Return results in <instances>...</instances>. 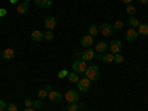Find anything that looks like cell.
I'll return each instance as SVG.
<instances>
[{
  "mask_svg": "<svg viewBox=\"0 0 148 111\" xmlns=\"http://www.w3.org/2000/svg\"><path fill=\"white\" fill-rule=\"evenodd\" d=\"M84 73H86V77H88L90 82L99 79V68H98L96 65H90V67H88Z\"/></svg>",
  "mask_w": 148,
  "mask_h": 111,
  "instance_id": "1",
  "label": "cell"
},
{
  "mask_svg": "<svg viewBox=\"0 0 148 111\" xmlns=\"http://www.w3.org/2000/svg\"><path fill=\"white\" fill-rule=\"evenodd\" d=\"M64 99L68 102V104H77L79 101V92L73 90V89H68L64 95Z\"/></svg>",
  "mask_w": 148,
  "mask_h": 111,
  "instance_id": "2",
  "label": "cell"
},
{
  "mask_svg": "<svg viewBox=\"0 0 148 111\" xmlns=\"http://www.w3.org/2000/svg\"><path fill=\"white\" fill-rule=\"evenodd\" d=\"M86 68H88V67H86V61H83L82 58H77L73 62V71L74 73H84Z\"/></svg>",
  "mask_w": 148,
  "mask_h": 111,
  "instance_id": "3",
  "label": "cell"
},
{
  "mask_svg": "<svg viewBox=\"0 0 148 111\" xmlns=\"http://www.w3.org/2000/svg\"><path fill=\"white\" fill-rule=\"evenodd\" d=\"M90 83H92V82H90L88 77L80 79V80L77 82V88H79L80 92H88V90L90 89Z\"/></svg>",
  "mask_w": 148,
  "mask_h": 111,
  "instance_id": "4",
  "label": "cell"
},
{
  "mask_svg": "<svg viewBox=\"0 0 148 111\" xmlns=\"http://www.w3.org/2000/svg\"><path fill=\"white\" fill-rule=\"evenodd\" d=\"M110 45V49L108 51L111 52V53H120L121 52V47H123V45H121V42H119V40H113L111 43H108Z\"/></svg>",
  "mask_w": 148,
  "mask_h": 111,
  "instance_id": "5",
  "label": "cell"
},
{
  "mask_svg": "<svg viewBox=\"0 0 148 111\" xmlns=\"http://www.w3.org/2000/svg\"><path fill=\"white\" fill-rule=\"evenodd\" d=\"M47 98H49V99H51V102H53V104H61V102H62V95H61L59 92H55V90L49 92Z\"/></svg>",
  "mask_w": 148,
  "mask_h": 111,
  "instance_id": "6",
  "label": "cell"
},
{
  "mask_svg": "<svg viewBox=\"0 0 148 111\" xmlns=\"http://www.w3.org/2000/svg\"><path fill=\"white\" fill-rule=\"evenodd\" d=\"M113 31H114L113 25H110L108 22H104V24H101V25H99V33L102 36H110V34H113Z\"/></svg>",
  "mask_w": 148,
  "mask_h": 111,
  "instance_id": "7",
  "label": "cell"
},
{
  "mask_svg": "<svg viewBox=\"0 0 148 111\" xmlns=\"http://www.w3.org/2000/svg\"><path fill=\"white\" fill-rule=\"evenodd\" d=\"M43 25H45V28H46V30L52 31V30L56 27V19H55L53 16H47V18L45 19V22H43Z\"/></svg>",
  "mask_w": 148,
  "mask_h": 111,
  "instance_id": "8",
  "label": "cell"
},
{
  "mask_svg": "<svg viewBox=\"0 0 148 111\" xmlns=\"http://www.w3.org/2000/svg\"><path fill=\"white\" fill-rule=\"evenodd\" d=\"M80 45H82V46H84L86 49L90 47V46L93 45V37H92L90 34H88V36H83L82 39H80Z\"/></svg>",
  "mask_w": 148,
  "mask_h": 111,
  "instance_id": "9",
  "label": "cell"
},
{
  "mask_svg": "<svg viewBox=\"0 0 148 111\" xmlns=\"http://www.w3.org/2000/svg\"><path fill=\"white\" fill-rule=\"evenodd\" d=\"M108 49H110V45L105 43V42H98L95 45V52H98V53H104V52L108 51Z\"/></svg>",
  "mask_w": 148,
  "mask_h": 111,
  "instance_id": "10",
  "label": "cell"
},
{
  "mask_svg": "<svg viewBox=\"0 0 148 111\" xmlns=\"http://www.w3.org/2000/svg\"><path fill=\"white\" fill-rule=\"evenodd\" d=\"M102 62L105 64H110V62H114V53H111V52H104L101 53V56H98Z\"/></svg>",
  "mask_w": 148,
  "mask_h": 111,
  "instance_id": "11",
  "label": "cell"
},
{
  "mask_svg": "<svg viewBox=\"0 0 148 111\" xmlns=\"http://www.w3.org/2000/svg\"><path fill=\"white\" fill-rule=\"evenodd\" d=\"M95 53H96V52L93 51V49H89V47H88V49H86V51L82 53V59H83V61H92V59L95 58Z\"/></svg>",
  "mask_w": 148,
  "mask_h": 111,
  "instance_id": "12",
  "label": "cell"
},
{
  "mask_svg": "<svg viewBox=\"0 0 148 111\" xmlns=\"http://www.w3.org/2000/svg\"><path fill=\"white\" fill-rule=\"evenodd\" d=\"M2 56H3V59L10 61V59H14V56H15V51L12 47H6L5 51L2 52Z\"/></svg>",
  "mask_w": 148,
  "mask_h": 111,
  "instance_id": "13",
  "label": "cell"
},
{
  "mask_svg": "<svg viewBox=\"0 0 148 111\" xmlns=\"http://www.w3.org/2000/svg\"><path fill=\"white\" fill-rule=\"evenodd\" d=\"M138 31L135 30V28H130V30H127V33H126V40L127 42H135L138 39Z\"/></svg>",
  "mask_w": 148,
  "mask_h": 111,
  "instance_id": "14",
  "label": "cell"
},
{
  "mask_svg": "<svg viewBox=\"0 0 148 111\" xmlns=\"http://www.w3.org/2000/svg\"><path fill=\"white\" fill-rule=\"evenodd\" d=\"M36 5L42 8V9H47V8H51L52 6V0H34Z\"/></svg>",
  "mask_w": 148,
  "mask_h": 111,
  "instance_id": "15",
  "label": "cell"
},
{
  "mask_svg": "<svg viewBox=\"0 0 148 111\" xmlns=\"http://www.w3.org/2000/svg\"><path fill=\"white\" fill-rule=\"evenodd\" d=\"M31 40H33V42H40V40H43V33L39 31V30L31 31Z\"/></svg>",
  "mask_w": 148,
  "mask_h": 111,
  "instance_id": "16",
  "label": "cell"
},
{
  "mask_svg": "<svg viewBox=\"0 0 148 111\" xmlns=\"http://www.w3.org/2000/svg\"><path fill=\"white\" fill-rule=\"evenodd\" d=\"M136 31L139 36H148V24H139Z\"/></svg>",
  "mask_w": 148,
  "mask_h": 111,
  "instance_id": "17",
  "label": "cell"
},
{
  "mask_svg": "<svg viewBox=\"0 0 148 111\" xmlns=\"http://www.w3.org/2000/svg\"><path fill=\"white\" fill-rule=\"evenodd\" d=\"M16 10H18V14H27L28 12V3L27 2H22L16 6Z\"/></svg>",
  "mask_w": 148,
  "mask_h": 111,
  "instance_id": "18",
  "label": "cell"
},
{
  "mask_svg": "<svg viewBox=\"0 0 148 111\" xmlns=\"http://www.w3.org/2000/svg\"><path fill=\"white\" fill-rule=\"evenodd\" d=\"M67 79H68V82H71V83H77L80 79H79V73H68V76H67Z\"/></svg>",
  "mask_w": 148,
  "mask_h": 111,
  "instance_id": "19",
  "label": "cell"
},
{
  "mask_svg": "<svg viewBox=\"0 0 148 111\" xmlns=\"http://www.w3.org/2000/svg\"><path fill=\"white\" fill-rule=\"evenodd\" d=\"M127 24H129V27H130V28H138V25H139L141 22H139L136 18H135V16H130L129 21H127Z\"/></svg>",
  "mask_w": 148,
  "mask_h": 111,
  "instance_id": "20",
  "label": "cell"
},
{
  "mask_svg": "<svg viewBox=\"0 0 148 111\" xmlns=\"http://www.w3.org/2000/svg\"><path fill=\"white\" fill-rule=\"evenodd\" d=\"M43 39L47 40V42H52V40H53V33L49 31V30H46V33H43Z\"/></svg>",
  "mask_w": 148,
  "mask_h": 111,
  "instance_id": "21",
  "label": "cell"
},
{
  "mask_svg": "<svg viewBox=\"0 0 148 111\" xmlns=\"http://www.w3.org/2000/svg\"><path fill=\"white\" fill-rule=\"evenodd\" d=\"M123 27H125L123 21H116V22H114V25H113L114 31H121V30H123Z\"/></svg>",
  "mask_w": 148,
  "mask_h": 111,
  "instance_id": "22",
  "label": "cell"
},
{
  "mask_svg": "<svg viewBox=\"0 0 148 111\" xmlns=\"http://www.w3.org/2000/svg\"><path fill=\"white\" fill-rule=\"evenodd\" d=\"M114 62L116 64H123L125 62V56H123L121 53H116L114 55Z\"/></svg>",
  "mask_w": 148,
  "mask_h": 111,
  "instance_id": "23",
  "label": "cell"
},
{
  "mask_svg": "<svg viewBox=\"0 0 148 111\" xmlns=\"http://www.w3.org/2000/svg\"><path fill=\"white\" fill-rule=\"evenodd\" d=\"M43 107V102L40 101V99H36V101H33V108L34 110H40Z\"/></svg>",
  "mask_w": 148,
  "mask_h": 111,
  "instance_id": "24",
  "label": "cell"
},
{
  "mask_svg": "<svg viewBox=\"0 0 148 111\" xmlns=\"http://www.w3.org/2000/svg\"><path fill=\"white\" fill-rule=\"evenodd\" d=\"M98 31H99V28H98L96 25H90V27H89V34H90L92 37H93V36H96V34H98Z\"/></svg>",
  "mask_w": 148,
  "mask_h": 111,
  "instance_id": "25",
  "label": "cell"
},
{
  "mask_svg": "<svg viewBox=\"0 0 148 111\" xmlns=\"http://www.w3.org/2000/svg\"><path fill=\"white\" fill-rule=\"evenodd\" d=\"M126 12H127L130 16H135V14H136V8H135V6H127L126 8Z\"/></svg>",
  "mask_w": 148,
  "mask_h": 111,
  "instance_id": "26",
  "label": "cell"
},
{
  "mask_svg": "<svg viewBox=\"0 0 148 111\" xmlns=\"http://www.w3.org/2000/svg\"><path fill=\"white\" fill-rule=\"evenodd\" d=\"M77 110H79L77 104H68L67 105V111H77Z\"/></svg>",
  "mask_w": 148,
  "mask_h": 111,
  "instance_id": "27",
  "label": "cell"
},
{
  "mask_svg": "<svg viewBox=\"0 0 148 111\" xmlns=\"http://www.w3.org/2000/svg\"><path fill=\"white\" fill-rule=\"evenodd\" d=\"M49 95V92L46 90V89H42V90H39V98L40 99H45V98Z\"/></svg>",
  "mask_w": 148,
  "mask_h": 111,
  "instance_id": "28",
  "label": "cell"
},
{
  "mask_svg": "<svg viewBox=\"0 0 148 111\" xmlns=\"http://www.w3.org/2000/svg\"><path fill=\"white\" fill-rule=\"evenodd\" d=\"M67 76H68V71H67V70H62V71L58 73V77H59V79H64V77H67Z\"/></svg>",
  "mask_w": 148,
  "mask_h": 111,
  "instance_id": "29",
  "label": "cell"
},
{
  "mask_svg": "<svg viewBox=\"0 0 148 111\" xmlns=\"http://www.w3.org/2000/svg\"><path fill=\"white\" fill-rule=\"evenodd\" d=\"M8 111H18V107L15 104H8Z\"/></svg>",
  "mask_w": 148,
  "mask_h": 111,
  "instance_id": "30",
  "label": "cell"
},
{
  "mask_svg": "<svg viewBox=\"0 0 148 111\" xmlns=\"http://www.w3.org/2000/svg\"><path fill=\"white\" fill-rule=\"evenodd\" d=\"M24 104H25V108H30V107H33V101L30 99V98H27V99L24 101Z\"/></svg>",
  "mask_w": 148,
  "mask_h": 111,
  "instance_id": "31",
  "label": "cell"
},
{
  "mask_svg": "<svg viewBox=\"0 0 148 111\" xmlns=\"http://www.w3.org/2000/svg\"><path fill=\"white\" fill-rule=\"evenodd\" d=\"M8 107V104L6 102H3V101H0V111H5V108Z\"/></svg>",
  "mask_w": 148,
  "mask_h": 111,
  "instance_id": "32",
  "label": "cell"
},
{
  "mask_svg": "<svg viewBox=\"0 0 148 111\" xmlns=\"http://www.w3.org/2000/svg\"><path fill=\"white\" fill-rule=\"evenodd\" d=\"M8 14V10L6 9H0V16H5Z\"/></svg>",
  "mask_w": 148,
  "mask_h": 111,
  "instance_id": "33",
  "label": "cell"
},
{
  "mask_svg": "<svg viewBox=\"0 0 148 111\" xmlns=\"http://www.w3.org/2000/svg\"><path fill=\"white\" fill-rule=\"evenodd\" d=\"M141 5H148V0H138Z\"/></svg>",
  "mask_w": 148,
  "mask_h": 111,
  "instance_id": "34",
  "label": "cell"
},
{
  "mask_svg": "<svg viewBox=\"0 0 148 111\" xmlns=\"http://www.w3.org/2000/svg\"><path fill=\"white\" fill-rule=\"evenodd\" d=\"M121 2L125 3V5H129V3H132V2H133V0H121Z\"/></svg>",
  "mask_w": 148,
  "mask_h": 111,
  "instance_id": "35",
  "label": "cell"
},
{
  "mask_svg": "<svg viewBox=\"0 0 148 111\" xmlns=\"http://www.w3.org/2000/svg\"><path fill=\"white\" fill-rule=\"evenodd\" d=\"M45 89H46L47 92H51V90H52V88H51V84H47V86H46V88H45Z\"/></svg>",
  "mask_w": 148,
  "mask_h": 111,
  "instance_id": "36",
  "label": "cell"
},
{
  "mask_svg": "<svg viewBox=\"0 0 148 111\" xmlns=\"http://www.w3.org/2000/svg\"><path fill=\"white\" fill-rule=\"evenodd\" d=\"M9 3L10 5H15V3H18V0H9Z\"/></svg>",
  "mask_w": 148,
  "mask_h": 111,
  "instance_id": "37",
  "label": "cell"
},
{
  "mask_svg": "<svg viewBox=\"0 0 148 111\" xmlns=\"http://www.w3.org/2000/svg\"><path fill=\"white\" fill-rule=\"evenodd\" d=\"M24 111H36V110H34V108H31V107H30V108H25V110H24Z\"/></svg>",
  "mask_w": 148,
  "mask_h": 111,
  "instance_id": "38",
  "label": "cell"
},
{
  "mask_svg": "<svg viewBox=\"0 0 148 111\" xmlns=\"http://www.w3.org/2000/svg\"><path fill=\"white\" fill-rule=\"evenodd\" d=\"M24 2H27V3H28V2H31V0H24Z\"/></svg>",
  "mask_w": 148,
  "mask_h": 111,
  "instance_id": "39",
  "label": "cell"
},
{
  "mask_svg": "<svg viewBox=\"0 0 148 111\" xmlns=\"http://www.w3.org/2000/svg\"><path fill=\"white\" fill-rule=\"evenodd\" d=\"M147 76H148V68H147Z\"/></svg>",
  "mask_w": 148,
  "mask_h": 111,
  "instance_id": "40",
  "label": "cell"
}]
</instances>
